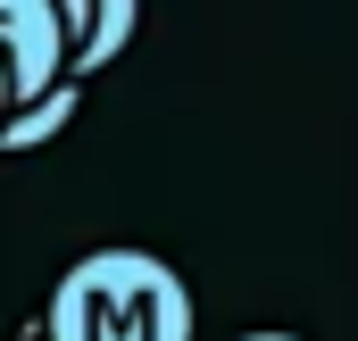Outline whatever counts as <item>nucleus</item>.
<instances>
[{"mask_svg":"<svg viewBox=\"0 0 358 341\" xmlns=\"http://www.w3.org/2000/svg\"><path fill=\"white\" fill-rule=\"evenodd\" d=\"M50 341H192V291L150 250H92L50 291Z\"/></svg>","mask_w":358,"mask_h":341,"instance_id":"f257e3e1","label":"nucleus"},{"mask_svg":"<svg viewBox=\"0 0 358 341\" xmlns=\"http://www.w3.org/2000/svg\"><path fill=\"white\" fill-rule=\"evenodd\" d=\"M67 8H42V0H17L8 8V42H17V117L42 108L59 84H76V50H67Z\"/></svg>","mask_w":358,"mask_h":341,"instance_id":"f03ea898","label":"nucleus"},{"mask_svg":"<svg viewBox=\"0 0 358 341\" xmlns=\"http://www.w3.org/2000/svg\"><path fill=\"white\" fill-rule=\"evenodd\" d=\"M67 117H76V84H59L50 100H42V108H25V117H8V133H0V142H8V150H34V142H42V133H59Z\"/></svg>","mask_w":358,"mask_h":341,"instance_id":"7ed1b4c3","label":"nucleus"},{"mask_svg":"<svg viewBox=\"0 0 358 341\" xmlns=\"http://www.w3.org/2000/svg\"><path fill=\"white\" fill-rule=\"evenodd\" d=\"M125 34H134V0H108V8L92 17V34L76 42V75H92V67H100V59L125 42Z\"/></svg>","mask_w":358,"mask_h":341,"instance_id":"20e7f679","label":"nucleus"},{"mask_svg":"<svg viewBox=\"0 0 358 341\" xmlns=\"http://www.w3.org/2000/svg\"><path fill=\"white\" fill-rule=\"evenodd\" d=\"M242 341H292V333H242Z\"/></svg>","mask_w":358,"mask_h":341,"instance_id":"39448f33","label":"nucleus"}]
</instances>
